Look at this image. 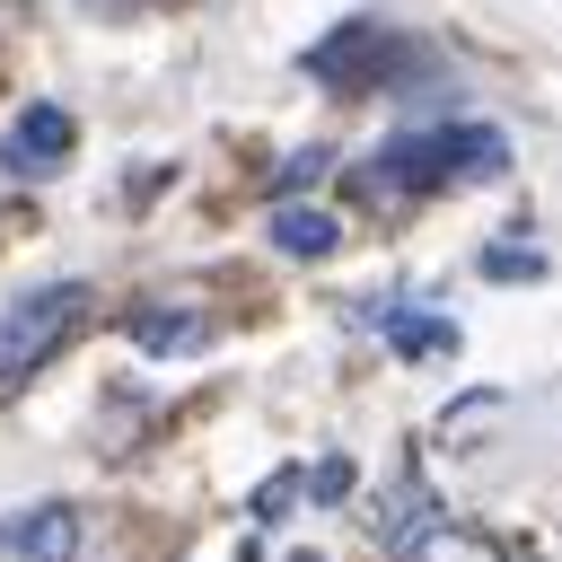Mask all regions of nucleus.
<instances>
[{
	"label": "nucleus",
	"instance_id": "1",
	"mask_svg": "<svg viewBox=\"0 0 562 562\" xmlns=\"http://www.w3.org/2000/svg\"><path fill=\"white\" fill-rule=\"evenodd\" d=\"M509 167V140L492 123H439V132H404L360 167V193L404 202V193H439V184H492Z\"/></svg>",
	"mask_w": 562,
	"mask_h": 562
},
{
	"label": "nucleus",
	"instance_id": "2",
	"mask_svg": "<svg viewBox=\"0 0 562 562\" xmlns=\"http://www.w3.org/2000/svg\"><path fill=\"white\" fill-rule=\"evenodd\" d=\"M79 316H88V290H79V281H53V290L9 299V307H0V395H18V386L79 334Z\"/></svg>",
	"mask_w": 562,
	"mask_h": 562
},
{
	"label": "nucleus",
	"instance_id": "3",
	"mask_svg": "<svg viewBox=\"0 0 562 562\" xmlns=\"http://www.w3.org/2000/svg\"><path fill=\"white\" fill-rule=\"evenodd\" d=\"M70 149H79V123L61 105H44V97L0 123V176H61Z\"/></svg>",
	"mask_w": 562,
	"mask_h": 562
},
{
	"label": "nucleus",
	"instance_id": "4",
	"mask_svg": "<svg viewBox=\"0 0 562 562\" xmlns=\"http://www.w3.org/2000/svg\"><path fill=\"white\" fill-rule=\"evenodd\" d=\"M386 53H395V44L378 35V18H351L342 35H325V44L307 53V70H316V79H334V88H369V79L386 70Z\"/></svg>",
	"mask_w": 562,
	"mask_h": 562
},
{
	"label": "nucleus",
	"instance_id": "5",
	"mask_svg": "<svg viewBox=\"0 0 562 562\" xmlns=\"http://www.w3.org/2000/svg\"><path fill=\"white\" fill-rule=\"evenodd\" d=\"M0 544H9V553H26V562H79V509L35 501L26 518H0Z\"/></svg>",
	"mask_w": 562,
	"mask_h": 562
},
{
	"label": "nucleus",
	"instance_id": "6",
	"mask_svg": "<svg viewBox=\"0 0 562 562\" xmlns=\"http://www.w3.org/2000/svg\"><path fill=\"white\" fill-rule=\"evenodd\" d=\"M395 562H501V544H492V536H474V527L430 518V527H413V536H404V553H395Z\"/></svg>",
	"mask_w": 562,
	"mask_h": 562
},
{
	"label": "nucleus",
	"instance_id": "7",
	"mask_svg": "<svg viewBox=\"0 0 562 562\" xmlns=\"http://www.w3.org/2000/svg\"><path fill=\"white\" fill-rule=\"evenodd\" d=\"M334 237H342L334 211H299V202L272 211V246H281V255H334Z\"/></svg>",
	"mask_w": 562,
	"mask_h": 562
},
{
	"label": "nucleus",
	"instance_id": "8",
	"mask_svg": "<svg viewBox=\"0 0 562 562\" xmlns=\"http://www.w3.org/2000/svg\"><path fill=\"white\" fill-rule=\"evenodd\" d=\"M369 316L386 325L395 351H457V325L448 316H413V307H369Z\"/></svg>",
	"mask_w": 562,
	"mask_h": 562
},
{
	"label": "nucleus",
	"instance_id": "9",
	"mask_svg": "<svg viewBox=\"0 0 562 562\" xmlns=\"http://www.w3.org/2000/svg\"><path fill=\"white\" fill-rule=\"evenodd\" d=\"M132 342H149V351H193V342H202V316H184V307H132Z\"/></svg>",
	"mask_w": 562,
	"mask_h": 562
},
{
	"label": "nucleus",
	"instance_id": "10",
	"mask_svg": "<svg viewBox=\"0 0 562 562\" xmlns=\"http://www.w3.org/2000/svg\"><path fill=\"white\" fill-rule=\"evenodd\" d=\"M325 158H334V149H299V158L272 176V184H281V193H299V184H316V176H325Z\"/></svg>",
	"mask_w": 562,
	"mask_h": 562
},
{
	"label": "nucleus",
	"instance_id": "11",
	"mask_svg": "<svg viewBox=\"0 0 562 562\" xmlns=\"http://www.w3.org/2000/svg\"><path fill=\"white\" fill-rule=\"evenodd\" d=\"M483 272H492V281H509V272H544V255H527V246H492Z\"/></svg>",
	"mask_w": 562,
	"mask_h": 562
},
{
	"label": "nucleus",
	"instance_id": "12",
	"mask_svg": "<svg viewBox=\"0 0 562 562\" xmlns=\"http://www.w3.org/2000/svg\"><path fill=\"white\" fill-rule=\"evenodd\" d=\"M334 492H351V465H342V457H325V465H316V501H334Z\"/></svg>",
	"mask_w": 562,
	"mask_h": 562
},
{
	"label": "nucleus",
	"instance_id": "13",
	"mask_svg": "<svg viewBox=\"0 0 562 562\" xmlns=\"http://www.w3.org/2000/svg\"><path fill=\"white\" fill-rule=\"evenodd\" d=\"M88 9H97V18H123V9H140V0H88Z\"/></svg>",
	"mask_w": 562,
	"mask_h": 562
}]
</instances>
